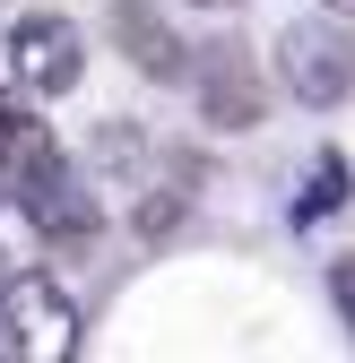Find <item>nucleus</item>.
Instances as JSON below:
<instances>
[{"mask_svg": "<svg viewBox=\"0 0 355 363\" xmlns=\"http://www.w3.org/2000/svg\"><path fill=\"white\" fill-rule=\"evenodd\" d=\"M191 9H226V0H191Z\"/></svg>", "mask_w": 355, "mask_h": 363, "instance_id": "12", "label": "nucleus"}, {"mask_svg": "<svg viewBox=\"0 0 355 363\" xmlns=\"http://www.w3.org/2000/svg\"><path fill=\"white\" fill-rule=\"evenodd\" d=\"M191 208V182H148V199H139V234H173V216Z\"/></svg>", "mask_w": 355, "mask_h": 363, "instance_id": "9", "label": "nucleus"}, {"mask_svg": "<svg viewBox=\"0 0 355 363\" xmlns=\"http://www.w3.org/2000/svg\"><path fill=\"white\" fill-rule=\"evenodd\" d=\"M278 78H286V96L312 104V113L346 104V96H355V35H346L338 18L286 26V35H278Z\"/></svg>", "mask_w": 355, "mask_h": 363, "instance_id": "2", "label": "nucleus"}, {"mask_svg": "<svg viewBox=\"0 0 355 363\" xmlns=\"http://www.w3.org/2000/svg\"><path fill=\"white\" fill-rule=\"evenodd\" d=\"M43 156H61L53 121H35V104L0 96V182H9V173H26V164H43Z\"/></svg>", "mask_w": 355, "mask_h": 363, "instance_id": "7", "label": "nucleus"}, {"mask_svg": "<svg viewBox=\"0 0 355 363\" xmlns=\"http://www.w3.org/2000/svg\"><path fill=\"white\" fill-rule=\"evenodd\" d=\"M9 191H18V208H26V225H35L43 242H96V225H104L96 191L78 182L70 156H43V164L9 173Z\"/></svg>", "mask_w": 355, "mask_h": 363, "instance_id": "3", "label": "nucleus"}, {"mask_svg": "<svg viewBox=\"0 0 355 363\" xmlns=\"http://www.w3.org/2000/svg\"><path fill=\"white\" fill-rule=\"evenodd\" d=\"M113 43L130 52V69H139V78H182V61H191L182 35H173L148 0H113Z\"/></svg>", "mask_w": 355, "mask_h": 363, "instance_id": "6", "label": "nucleus"}, {"mask_svg": "<svg viewBox=\"0 0 355 363\" xmlns=\"http://www.w3.org/2000/svg\"><path fill=\"white\" fill-rule=\"evenodd\" d=\"M182 78H191V96H200V113L217 130H251L260 121V69H251L243 43H208V52H191Z\"/></svg>", "mask_w": 355, "mask_h": 363, "instance_id": "5", "label": "nucleus"}, {"mask_svg": "<svg viewBox=\"0 0 355 363\" xmlns=\"http://www.w3.org/2000/svg\"><path fill=\"white\" fill-rule=\"evenodd\" d=\"M329 303L346 311V329H355V259H338V268H329Z\"/></svg>", "mask_w": 355, "mask_h": 363, "instance_id": "10", "label": "nucleus"}, {"mask_svg": "<svg viewBox=\"0 0 355 363\" xmlns=\"http://www.w3.org/2000/svg\"><path fill=\"white\" fill-rule=\"evenodd\" d=\"M0 191H9V182H0Z\"/></svg>", "mask_w": 355, "mask_h": 363, "instance_id": "14", "label": "nucleus"}, {"mask_svg": "<svg viewBox=\"0 0 355 363\" xmlns=\"http://www.w3.org/2000/svg\"><path fill=\"white\" fill-rule=\"evenodd\" d=\"M321 9H329V18H355V0H321Z\"/></svg>", "mask_w": 355, "mask_h": 363, "instance_id": "11", "label": "nucleus"}, {"mask_svg": "<svg viewBox=\"0 0 355 363\" xmlns=\"http://www.w3.org/2000/svg\"><path fill=\"white\" fill-rule=\"evenodd\" d=\"M0 277H9V259H0Z\"/></svg>", "mask_w": 355, "mask_h": 363, "instance_id": "13", "label": "nucleus"}, {"mask_svg": "<svg viewBox=\"0 0 355 363\" xmlns=\"http://www.w3.org/2000/svg\"><path fill=\"white\" fill-rule=\"evenodd\" d=\"M338 199H346V156H321V164H312V191L295 199V225H312V216L338 208Z\"/></svg>", "mask_w": 355, "mask_h": 363, "instance_id": "8", "label": "nucleus"}, {"mask_svg": "<svg viewBox=\"0 0 355 363\" xmlns=\"http://www.w3.org/2000/svg\"><path fill=\"white\" fill-rule=\"evenodd\" d=\"M0 52H9V78L26 86V96H70L78 69H87V35H78L61 9H26Z\"/></svg>", "mask_w": 355, "mask_h": 363, "instance_id": "4", "label": "nucleus"}, {"mask_svg": "<svg viewBox=\"0 0 355 363\" xmlns=\"http://www.w3.org/2000/svg\"><path fill=\"white\" fill-rule=\"evenodd\" d=\"M0 329H9V354L61 363L78 354V303L70 286H53V268H9L0 277Z\"/></svg>", "mask_w": 355, "mask_h": 363, "instance_id": "1", "label": "nucleus"}]
</instances>
